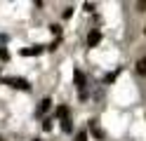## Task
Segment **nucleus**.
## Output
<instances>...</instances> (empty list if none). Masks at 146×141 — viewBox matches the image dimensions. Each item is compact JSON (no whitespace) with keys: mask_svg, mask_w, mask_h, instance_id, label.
<instances>
[{"mask_svg":"<svg viewBox=\"0 0 146 141\" xmlns=\"http://www.w3.org/2000/svg\"><path fill=\"white\" fill-rule=\"evenodd\" d=\"M73 78H76V85H78V89H80V97H85V75L80 73V71H76V73H73Z\"/></svg>","mask_w":146,"mask_h":141,"instance_id":"obj_1","label":"nucleus"},{"mask_svg":"<svg viewBox=\"0 0 146 141\" xmlns=\"http://www.w3.org/2000/svg\"><path fill=\"white\" fill-rule=\"evenodd\" d=\"M99 40H102V33H99V31H92V33L87 35V45H90V47L99 45Z\"/></svg>","mask_w":146,"mask_h":141,"instance_id":"obj_2","label":"nucleus"},{"mask_svg":"<svg viewBox=\"0 0 146 141\" xmlns=\"http://www.w3.org/2000/svg\"><path fill=\"white\" fill-rule=\"evenodd\" d=\"M7 82H12V87H21V89H29V82L19 80V78H7Z\"/></svg>","mask_w":146,"mask_h":141,"instance_id":"obj_3","label":"nucleus"},{"mask_svg":"<svg viewBox=\"0 0 146 141\" xmlns=\"http://www.w3.org/2000/svg\"><path fill=\"white\" fill-rule=\"evenodd\" d=\"M134 66H137V73H139V75H146V56H141Z\"/></svg>","mask_w":146,"mask_h":141,"instance_id":"obj_4","label":"nucleus"},{"mask_svg":"<svg viewBox=\"0 0 146 141\" xmlns=\"http://www.w3.org/2000/svg\"><path fill=\"white\" fill-rule=\"evenodd\" d=\"M50 103H52L50 99H45V101L40 103V108H38V113H45V111H47V108H50Z\"/></svg>","mask_w":146,"mask_h":141,"instance_id":"obj_5","label":"nucleus"},{"mask_svg":"<svg viewBox=\"0 0 146 141\" xmlns=\"http://www.w3.org/2000/svg\"><path fill=\"white\" fill-rule=\"evenodd\" d=\"M137 12H146V0H139V3H137Z\"/></svg>","mask_w":146,"mask_h":141,"instance_id":"obj_6","label":"nucleus"},{"mask_svg":"<svg viewBox=\"0 0 146 141\" xmlns=\"http://www.w3.org/2000/svg\"><path fill=\"white\" fill-rule=\"evenodd\" d=\"M87 139V134H85V132H80V134H78V141H85Z\"/></svg>","mask_w":146,"mask_h":141,"instance_id":"obj_7","label":"nucleus"},{"mask_svg":"<svg viewBox=\"0 0 146 141\" xmlns=\"http://www.w3.org/2000/svg\"><path fill=\"white\" fill-rule=\"evenodd\" d=\"M144 33H146V28H144Z\"/></svg>","mask_w":146,"mask_h":141,"instance_id":"obj_8","label":"nucleus"}]
</instances>
